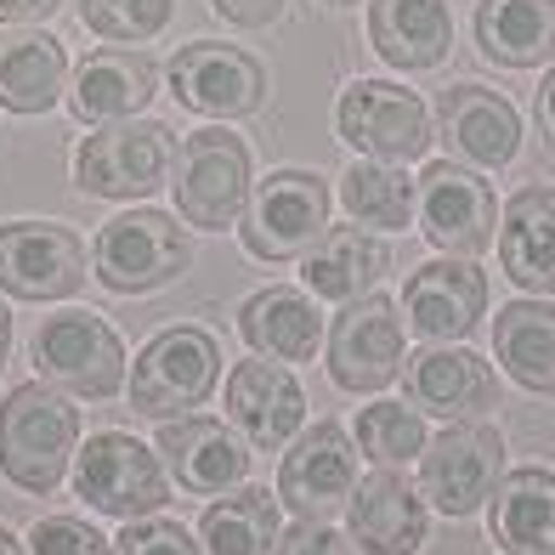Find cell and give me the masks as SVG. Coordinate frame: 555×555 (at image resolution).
Returning <instances> with one entry per match:
<instances>
[{
  "label": "cell",
  "instance_id": "6da1fadb",
  "mask_svg": "<svg viewBox=\"0 0 555 555\" xmlns=\"http://www.w3.org/2000/svg\"><path fill=\"white\" fill-rule=\"evenodd\" d=\"M176 137L159 119H108L91 125V137L74 154V188L86 198H147L170 182Z\"/></svg>",
  "mask_w": 555,
  "mask_h": 555
},
{
  "label": "cell",
  "instance_id": "7a4b0ae2",
  "mask_svg": "<svg viewBox=\"0 0 555 555\" xmlns=\"http://www.w3.org/2000/svg\"><path fill=\"white\" fill-rule=\"evenodd\" d=\"M170 193H176V210H182L188 227H205V233H227L238 227L244 205H249V147L244 137L221 131H193L182 137L170 159Z\"/></svg>",
  "mask_w": 555,
  "mask_h": 555
},
{
  "label": "cell",
  "instance_id": "3957f363",
  "mask_svg": "<svg viewBox=\"0 0 555 555\" xmlns=\"http://www.w3.org/2000/svg\"><path fill=\"white\" fill-rule=\"evenodd\" d=\"M80 414L46 386H17L0 402V470L23 493H52L68 470Z\"/></svg>",
  "mask_w": 555,
  "mask_h": 555
},
{
  "label": "cell",
  "instance_id": "277c9868",
  "mask_svg": "<svg viewBox=\"0 0 555 555\" xmlns=\"http://www.w3.org/2000/svg\"><path fill=\"white\" fill-rule=\"evenodd\" d=\"M221 380V340L198 323H176L159 330L137 351V374H131V409L147 420H170L198 409Z\"/></svg>",
  "mask_w": 555,
  "mask_h": 555
},
{
  "label": "cell",
  "instance_id": "5b68a950",
  "mask_svg": "<svg viewBox=\"0 0 555 555\" xmlns=\"http://www.w3.org/2000/svg\"><path fill=\"white\" fill-rule=\"evenodd\" d=\"M323 233H330V182H318L312 170H272L238 216V238L256 261H300Z\"/></svg>",
  "mask_w": 555,
  "mask_h": 555
},
{
  "label": "cell",
  "instance_id": "8992f818",
  "mask_svg": "<svg viewBox=\"0 0 555 555\" xmlns=\"http://www.w3.org/2000/svg\"><path fill=\"white\" fill-rule=\"evenodd\" d=\"M91 267L114 295H147L193 267V244L165 210H125L103 221L91 244Z\"/></svg>",
  "mask_w": 555,
  "mask_h": 555
},
{
  "label": "cell",
  "instance_id": "52a82bcc",
  "mask_svg": "<svg viewBox=\"0 0 555 555\" xmlns=\"http://www.w3.org/2000/svg\"><path fill=\"white\" fill-rule=\"evenodd\" d=\"M335 131L346 147L380 165H414L431 147V114L414 91L391 80H351L335 103Z\"/></svg>",
  "mask_w": 555,
  "mask_h": 555
},
{
  "label": "cell",
  "instance_id": "ba28073f",
  "mask_svg": "<svg viewBox=\"0 0 555 555\" xmlns=\"http://www.w3.org/2000/svg\"><path fill=\"white\" fill-rule=\"evenodd\" d=\"M74 493L114 521L159 516V504H165L159 453L142 448L137 437H125V431H96L80 448V465H74Z\"/></svg>",
  "mask_w": 555,
  "mask_h": 555
},
{
  "label": "cell",
  "instance_id": "9c48e42d",
  "mask_svg": "<svg viewBox=\"0 0 555 555\" xmlns=\"http://www.w3.org/2000/svg\"><path fill=\"white\" fill-rule=\"evenodd\" d=\"M504 476V437L493 425L476 420H453L437 442H425L420 453V482L425 499L437 504L442 516H476L493 499Z\"/></svg>",
  "mask_w": 555,
  "mask_h": 555
},
{
  "label": "cell",
  "instance_id": "30bf717a",
  "mask_svg": "<svg viewBox=\"0 0 555 555\" xmlns=\"http://www.w3.org/2000/svg\"><path fill=\"white\" fill-rule=\"evenodd\" d=\"M35 369L74 397H114L125 386V346L96 312H57L35 335Z\"/></svg>",
  "mask_w": 555,
  "mask_h": 555
},
{
  "label": "cell",
  "instance_id": "8fae6325",
  "mask_svg": "<svg viewBox=\"0 0 555 555\" xmlns=\"http://www.w3.org/2000/svg\"><path fill=\"white\" fill-rule=\"evenodd\" d=\"M86 238L63 221L0 227V289L12 300H63L86 284Z\"/></svg>",
  "mask_w": 555,
  "mask_h": 555
},
{
  "label": "cell",
  "instance_id": "7c38bea8",
  "mask_svg": "<svg viewBox=\"0 0 555 555\" xmlns=\"http://www.w3.org/2000/svg\"><path fill=\"white\" fill-rule=\"evenodd\" d=\"M170 96L205 119H244L267 96V68L244 46L193 40L170 57Z\"/></svg>",
  "mask_w": 555,
  "mask_h": 555
},
{
  "label": "cell",
  "instance_id": "4fadbf2b",
  "mask_svg": "<svg viewBox=\"0 0 555 555\" xmlns=\"http://www.w3.org/2000/svg\"><path fill=\"white\" fill-rule=\"evenodd\" d=\"M420 221H425V238L448 256H482V249L499 238V205H493V188L482 182L476 170L437 159L420 170Z\"/></svg>",
  "mask_w": 555,
  "mask_h": 555
},
{
  "label": "cell",
  "instance_id": "5bb4252c",
  "mask_svg": "<svg viewBox=\"0 0 555 555\" xmlns=\"http://www.w3.org/2000/svg\"><path fill=\"white\" fill-rule=\"evenodd\" d=\"M437 137H442L453 165L504 170L521 147V114L504 91L460 80V86L437 91Z\"/></svg>",
  "mask_w": 555,
  "mask_h": 555
},
{
  "label": "cell",
  "instance_id": "9a60e30c",
  "mask_svg": "<svg viewBox=\"0 0 555 555\" xmlns=\"http://www.w3.org/2000/svg\"><path fill=\"white\" fill-rule=\"evenodd\" d=\"M402 369V318L386 295H363L330 330V380L340 391H380Z\"/></svg>",
  "mask_w": 555,
  "mask_h": 555
},
{
  "label": "cell",
  "instance_id": "2e32d148",
  "mask_svg": "<svg viewBox=\"0 0 555 555\" xmlns=\"http://www.w3.org/2000/svg\"><path fill=\"white\" fill-rule=\"evenodd\" d=\"M351 488H358V448H351V437L330 420L312 425V431L284 453V465H278V499H284L300 521H330L351 499Z\"/></svg>",
  "mask_w": 555,
  "mask_h": 555
},
{
  "label": "cell",
  "instance_id": "e0dca14e",
  "mask_svg": "<svg viewBox=\"0 0 555 555\" xmlns=\"http://www.w3.org/2000/svg\"><path fill=\"white\" fill-rule=\"evenodd\" d=\"M488 307V278L470 261H425L409 272V289H402V312H409V330L431 346H453L476 330V318Z\"/></svg>",
  "mask_w": 555,
  "mask_h": 555
},
{
  "label": "cell",
  "instance_id": "ac0fdd59",
  "mask_svg": "<svg viewBox=\"0 0 555 555\" xmlns=\"http://www.w3.org/2000/svg\"><path fill=\"white\" fill-rule=\"evenodd\" d=\"M227 420L244 431L249 448H284L307 420V391L284 363H238L227 374Z\"/></svg>",
  "mask_w": 555,
  "mask_h": 555
},
{
  "label": "cell",
  "instance_id": "d6986e66",
  "mask_svg": "<svg viewBox=\"0 0 555 555\" xmlns=\"http://www.w3.org/2000/svg\"><path fill=\"white\" fill-rule=\"evenodd\" d=\"M159 91V63L137 52V46H103L74 68V91L68 108L80 125H108V119H131L154 103Z\"/></svg>",
  "mask_w": 555,
  "mask_h": 555
},
{
  "label": "cell",
  "instance_id": "ffe728a7",
  "mask_svg": "<svg viewBox=\"0 0 555 555\" xmlns=\"http://www.w3.org/2000/svg\"><path fill=\"white\" fill-rule=\"evenodd\" d=\"M425 504L397 470H374L346 499V533L358 555H420L425 544Z\"/></svg>",
  "mask_w": 555,
  "mask_h": 555
},
{
  "label": "cell",
  "instance_id": "44dd1931",
  "mask_svg": "<svg viewBox=\"0 0 555 555\" xmlns=\"http://www.w3.org/2000/svg\"><path fill=\"white\" fill-rule=\"evenodd\" d=\"M409 409L437 414V420H476L493 409V369L465 346H425L409 358Z\"/></svg>",
  "mask_w": 555,
  "mask_h": 555
},
{
  "label": "cell",
  "instance_id": "7402d4cb",
  "mask_svg": "<svg viewBox=\"0 0 555 555\" xmlns=\"http://www.w3.org/2000/svg\"><path fill=\"white\" fill-rule=\"evenodd\" d=\"M369 40L391 68L425 74L453 52L448 0H369Z\"/></svg>",
  "mask_w": 555,
  "mask_h": 555
},
{
  "label": "cell",
  "instance_id": "603a6c76",
  "mask_svg": "<svg viewBox=\"0 0 555 555\" xmlns=\"http://www.w3.org/2000/svg\"><path fill=\"white\" fill-rule=\"evenodd\" d=\"M159 453L188 493H227V488H238L244 470H249V453L238 448V437L227 431L221 420H198V414L165 420Z\"/></svg>",
  "mask_w": 555,
  "mask_h": 555
},
{
  "label": "cell",
  "instance_id": "cb8c5ba5",
  "mask_svg": "<svg viewBox=\"0 0 555 555\" xmlns=\"http://www.w3.org/2000/svg\"><path fill=\"white\" fill-rule=\"evenodd\" d=\"M499 261L533 295H555V188H521L499 210Z\"/></svg>",
  "mask_w": 555,
  "mask_h": 555
},
{
  "label": "cell",
  "instance_id": "d4e9b609",
  "mask_svg": "<svg viewBox=\"0 0 555 555\" xmlns=\"http://www.w3.org/2000/svg\"><path fill=\"white\" fill-rule=\"evenodd\" d=\"M488 527L504 555H555V476L539 465L499 476Z\"/></svg>",
  "mask_w": 555,
  "mask_h": 555
},
{
  "label": "cell",
  "instance_id": "484cf974",
  "mask_svg": "<svg viewBox=\"0 0 555 555\" xmlns=\"http://www.w3.org/2000/svg\"><path fill=\"white\" fill-rule=\"evenodd\" d=\"M68 52L46 29H12L0 35V108L12 114H46L63 96Z\"/></svg>",
  "mask_w": 555,
  "mask_h": 555
},
{
  "label": "cell",
  "instance_id": "4316f807",
  "mask_svg": "<svg viewBox=\"0 0 555 555\" xmlns=\"http://www.w3.org/2000/svg\"><path fill=\"white\" fill-rule=\"evenodd\" d=\"M476 46L493 68H539L555 57V0H482Z\"/></svg>",
  "mask_w": 555,
  "mask_h": 555
},
{
  "label": "cell",
  "instance_id": "83f0119b",
  "mask_svg": "<svg viewBox=\"0 0 555 555\" xmlns=\"http://www.w3.org/2000/svg\"><path fill=\"white\" fill-rule=\"evenodd\" d=\"M386 267H391V256H386L380 238H369L363 227H330V233L307 249V289L318 300L351 307V300H363L380 284Z\"/></svg>",
  "mask_w": 555,
  "mask_h": 555
},
{
  "label": "cell",
  "instance_id": "f1b7e54d",
  "mask_svg": "<svg viewBox=\"0 0 555 555\" xmlns=\"http://www.w3.org/2000/svg\"><path fill=\"white\" fill-rule=\"evenodd\" d=\"M238 335L249 351H261L272 363H307L318 351V307L300 289H261L244 300L238 312Z\"/></svg>",
  "mask_w": 555,
  "mask_h": 555
},
{
  "label": "cell",
  "instance_id": "f546056e",
  "mask_svg": "<svg viewBox=\"0 0 555 555\" xmlns=\"http://www.w3.org/2000/svg\"><path fill=\"white\" fill-rule=\"evenodd\" d=\"M493 351L521 391H555V307H544V295L499 307Z\"/></svg>",
  "mask_w": 555,
  "mask_h": 555
},
{
  "label": "cell",
  "instance_id": "4dcf8cb0",
  "mask_svg": "<svg viewBox=\"0 0 555 555\" xmlns=\"http://www.w3.org/2000/svg\"><path fill=\"white\" fill-rule=\"evenodd\" d=\"M340 205L358 227H409L414 210H420V193L409 182V170L402 165H380V159H358L346 176H340Z\"/></svg>",
  "mask_w": 555,
  "mask_h": 555
},
{
  "label": "cell",
  "instance_id": "1f68e13d",
  "mask_svg": "<svg viewBox=\"0 0 555 555\" xmlns=\"http://www.w3.org/2000/svg\"><path fill=\"white\" fill-rule=\"evenodd\" d=\"M210 555H272L278 544V499L267 488H238L216 499L198 521Z\"/></svg>",
  "mask_w": 555,
  "mask_h": 555
},
{
  "label": "cell",
  "instance_id": "d6a6232c",
  "mask_svg": "<svg viewBox=\"0 0 555 555\" xmlns=\"http://www.w3.org/2000/svg\"><path fill=\"white\" fill-rule=\"evenodd\" d=\"M358 448L380 470H397V465H409L425 453V425L409 402H369L358 414Z\"/></svg>",
  "mask_w": 555,
  "mask_h": 555
},
{
  "label": "cell",
  "instance_id": "836d02e7",
  "mask_svg": "<svg viewBox=\"0 0 555 555\" xmlns=\"http://www.w3.org/2000/svg\"><path fill=\"white\" fill-rule=\"evenodd\" d=\"M176 12V0H80V23L103 40L119 46H142L165 35V23Z\"/></svg>",
  "mask_w": 555,
  "mask_h": 555
},
{
  "label": "cell",
  "instance_id": "e575fe53",
  "mask_svg": "<svg viewBox=\"0 0 555 555\" xmlns=\"http://www.w3.org/2000/svg\"><path fill=\"white\" fill-rule=\"evenodd\" d=\"M29 555H114V544L80 516H46L29 533Z\"/></svg>",
  "mask_w": 555,
  "mask_h": 555
},
{
  "label": "cell",
  "instance_id": "d590c367",
  "mask_svg": "<svg viewBox=\"0 0 555 555\" xmlns=\"http://www.w3.org/2000/svg\"><path fill=\"white\" fill-rule=\"evenodd\" d=\"M119 555H205L193 544V533L182 521H165V516H142L119 533Z\"/></svg>",
  "mask_w": 555,
  "mask_h": 555
},
{
  "label": "cell",
  "instance_id": "8d00e7d4",
  "mask_svg": "<svg viewBox=\"0 0 555 555\" xmlns=\"http://www.w3.org/2000/svg\"><path fill=\"white\" fill-rule=\"evenodd\" d=\"M272 550L278 555H358V544L346 533H335L330 521H295L289 533H278Z\"/></svg>",
  "mask_w": 555,
  "mask_h": 555
},
{
  "label": "cell",
  "instance_id": "74e56055",
  "mask_svg": "<svg viewBox=\"0 0 555 555\" xmlns=\"http://www.w3.org/2000/svg\"><path fill=\"white\" fill-rule=\"evenodd\" d=\"M216 17L238 23V29H267V23L284 12V0H210Z\"/></svg>",
  "mask_w": 555,
  "mask_h": 555
},
{
  "label": "cell",
  "instance_id": "f35d334b",
  "mask_svg": "<svg viewBox=\"0 0 555 555\" xmlns=\"http://www.w3.org/2000/svg\"><path fill=\"white\" fill-rule=\"evenodd\" d=\"M63 7V0H0V23H17V29H29V23H46Z\"/></svg>",
  "mask_w": 555,
  "mask_h": 555
},
{
  "label": "cell",
  "instance_id": "ab89813d",
  "mask_svg": "<svg viewBox=\"0 0 555 555\" xmlns=\"http://www.w3.org/2000/svg\"><path fill=\"white\" fill-rule=\"evenodd\" d=\"M539 125L555 137V68L544 74V86H539Z\"/></svg>",
  "mask_w": 555,
  "mask_h": 555
},
{
  "label": "cell",
  "instance_id": "60d3db41",
  "mask_svg": "<svg viewBox=\"0 0 555 555\" xmlns=\"http://www.w3.org/2000/svg\"><path fill=\"white\" fill-rule=\"evenodd\" d=\"M7 346H12V312L0 307V369H7Z\"/></svg>",
  "mask_w": 555,
  "mask_h": 555
},
{
  "label": "cell",
  "instance_id": "b9f144b4",
  "mask_svg": "<svg viewBox=\"0 0 555 555\" xmlns=\"http://www.w3.org/2000/svg\"><path fill=\"white\" fill-rule=\"evenodd\" d=\"M0 555H23V550H17V539L7 533V527H0Z\"/></svg>",
  "mask_w": 555,
  "mask_h": 555
},
{
  "label": "cell",
  "instance_id": "7bdbcfd3",
  "mask_svg": "<svg viewBox=\"0 0 555 555\" xmlns=\"http://www.w3.org/2000/svg\"><path fill=\"white\" fill-rule=\"evenodd\" d=\"M330 7H358V0H330Z\"/></svg>",
  "mask_w": 555,
  "mask_h": 555
}]
</instances>
